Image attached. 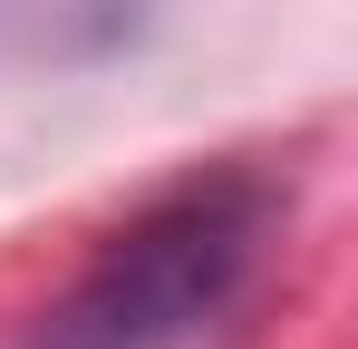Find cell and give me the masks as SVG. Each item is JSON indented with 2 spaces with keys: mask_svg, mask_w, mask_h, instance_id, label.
<instances>
[{
  "mask_svg": "<svg viewBox=\"0 0 358 349\" xmlns=\"http://www.w3.org/2000/svg\"><path fill=\"white\" fill-rule=\"evenodd\" d=\"M252 233H262V204L242 184H203V194H184L165 214H145L87 272V291L59 310L49 349H165L175 330H194L242 282Z\"/></svg>",
  "mask_w": 358,
  "mask_h": 349,
  "instance_id": "obj_1",
  "label": "cell"
}]
</instances>
